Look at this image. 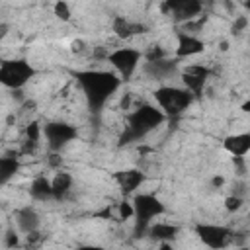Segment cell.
Masks as SVG:
<instances>
[{"instance_id": "cell-33", "label": "cell", "mask_w": 250, "mask_h": 250, "mask_svg": "<svg viewBox=\"0 0 250 250\" xmlns=\"http://www.w3.org/2000/svg\"><path fill=\"white\" fill-rule=\"evenodd\" d=\"M78 250H105V248H102V246H80Z\"/></svg>"}, {"instance_id": "cell-26", "label": "cell", "mask_w": 250, "mask_h": 250, "mask_svg": "<svg viewBox=\"0 0 250 250\" xmlns=\"http://www.w3.org/2000/svg\"><path fill=\"white\" fill-rule=\"evenodd\" d=\"M164 57H166V53H164L162 47H152V49L146 53V62H154V61H160V59H164Z\"/></svg>"}, {"instance_id": "cell-17", "label": "cell", "mask_w": 250, "mask_h": 250, "mask_svg": "<svg viewBox=\"0 0 250 250\" xmlns=\"http://www.w3.org/2000/svg\"><path fill=\"white\" fill-rule=\"evenodd\" d=\"M146 232H148L152 238H156V240L172 242V240L178 236L180 229H178L176 225H170V223H156V225H150V227L146 229Z\"/></svg>"}, {"instance_id": "cell-3", "label": "cell", "mask_w": 250, "mask_h": 250, "mask_svg": "<svg viewBox=\"0 0 250 250\" xmlns=\"http://www.w3.org/2000/svg\"><path fill=\"white\" fill-rule=\"evenodd\" d=\"M131 205H133V211H135L133 217H137V225H135V234L137 236H143L146 232V229L150 227V221L164 213V203L158 197L150 195V193H137L133 197Z\"/></svg>"}, {"instance_id": "cell-9", "label": "cell", "mask_w": 250, "mask_h": 250, "mask_svg": "<svg viewBox=\"0 0 250 250\" xmlns=\"http://www.w3.org/2000/svg\"><path fill=\"white\" fill-rule=\"evenodd\" d=\"M197 236L201 238L203 244H207L213 250H221L230 242L232 230L227 227H219V225H197L195 227Z\"/></svg>"}, {"instance_id": "cell-27", "label": "cell", "mask_w": 250, "mask_h": 250, "mask_svg": "<svg viewBox=\"0 0 250 250\" xmlns=\"http://www.w3.org/2000/svg\"><path fill=\"white\" fill-rule=\"evenodd\" d=\"M6 246L8 248H18L20 246V238H18V234L14 230H8L6 232Z\"/></svg>"}, {"instance_id": "cell-15", "label": "cell", "mask_w": 250, "mask_h": 250, "mask_svg": "<svg viewBox=\"0 0 250 250\" xmlns=\"http://www.w3.org/2000/svg\"><path fill=\"white\" fill-rule=\"evenodd\" d=\"M225 148L232 156H244L250 150V135L248 133H238V135L227 137L225 139Z\"/></svg>"}, {"instance_id": "cell-36", "label": "cell", "mask_w": 250, "mask_h": 250, "mask_svg": "<svg viewBox=\"0 0 250 250\" xmlns=\"http://www.w3.org/2000/svg\"><path fill=\"white\" fill-rule=\"evenodd\" d=\"M238 250H248V248H246V246H242V248H238Z\"/></svg>"}, {"instance_id": "cell-21", "label": "cell", "mask_w": 250, "mask_h": 250, "mask_svg": "<svg viewBox=\"0 0 250 250\" xmlns=\"http://www.w3.org/2000/svg\"><path fill=\"white\" fill-rule=\"evenodd\" d=\"M39 137H41V127L37 121H31L27 127H25V145L21 148L23 154H31L39 143Z\"/></svg>"}, {"instance_id": "cell-4", "label": "cell", "mask_w": 250, "mask_h": 250, "mask_svg": "<svg viewBox=\"0 0 250 250\" xmlns=\"http://www.w3.org/2000/svg\"><path fill=\"white\" fill-rule=\"evenodd\" d=\"M154 98H156V104L160 105V111L164 115H170V117H178L193 102V96L186 88H176V86L158 88L154 92Z\"/></svg>"}, {"instance_id": "cell-29", "label": "cell", "mask_w": 250, "mask_h": 250, "mask_svg": "<svg viewBox=\"0 0 250 250\" xmlns=\"http://www.w3.org/2000/svg\"><path fill=\"white\" fill-rule=\"evenodd\" d=\"M39 240H41V234H39L37 230H33V232H29V234H27V244H31V246H33V244H35V242H39Z\"/></svg>"}, {"instance_id": "cell-30", "label": "cell", "mask_w": 250, "mask_h": 250, "mask_svg": "<svg viewBox=\"0 0 250 250\" xmlns=\"http://www.w3.org/2000/svg\"><path fill=\"white\" fill-rule=\"evenodd\" d=\"M129 105H131V94H125V96L121 98V107H123V109H129Z\"/></svg>"}, {"instance_id": "cell-31", "label": "cell", "mask_w": 250, "mask_h": 250, "mask_svg": "<svg viewBox=\"0 0 250 250\" xmlns=\"http://www.w3.org/2000/svg\"><path fill=\"white\" fill-rule=\"evenodd\" d=\"M223 184H225V178H223V176H215V178H213V186H215V188H221Z\"/></svg>"}, {"instance_id": "cell-22", "label": "cell", "mask_w": 250, "mask_h": 250, "mask_svg": "<svg viewBox=\"0 0 250 250\" xmlns=\"http://www.w3.org/2000/svg\"><path fill=\"white\" fill-rule=\"evenodd\" d=\"M242 203H244V197L229 195V197L225 199V209H227V211H230V213H234V211H238V209L242 207Z\"/></svg>"}, {"instance_id": "cell-28", "label": "cell", "mask_w": 250, "mask_h": 250, "mask_svg": "<svg viewBox=\"0 0 250 250\" xmlns=\"http://www.w3.org/2000/svg\"><path fill=\"white\" fill-rule=\"evenodd\" d=\"M61 164H62V156H59L57 152H53V154L49 156V166L57 168V166H61Z\"/></svg>"}, {"instance_id": "cell-1", "label": "cell", "mask_w": 250, "mask_h": 250, "mask_svg": "<svg viewBox=\"0 0 250 250\" xmlns=\"http://www.w3.org/2000/svg\"><path fill=\"white\" fill-rule=\"evenodd\" d=\"M76 82L80 84L92 111H100L119 88V78L107 70H80L76 72Z\"/></svg>"}, {"instance_id": "cell-13", "label": "cell", "mask_w": 250, "mask_h": 250, "mask_svg": "<svg viewBox=\"0 0 250 250\" xmlns=\"http://www.w3.org/2000/svg\"><path fill=\"white\" fill-rule=\"evenodd\" d=\"M111 29H113V33H115L119 39H129V37H133V35H137V33L146 31V25H143V23H139V21H129V20L123 18V16H117V18H113Z\"/></svg>"}, {"instance_id": "cell-37", "label": "cell", "mask_w": 250, "mask_h": 250, "mask_svg": "<svg viewBox=\"0 0 250 250\" xmlns=\"http://www.w3.org/2000/svg\"><path fill=\"white\" fill-rule=\"evenodd\" d=\"M25 250H31V248H25Z\"/></svg>"}, {"instance_id": "cell-25", "label": "cell", "mask_w": 250, "mask_h": 250, "mask_svg": "<svg viewBox=\"0 0 250 250\" xmlns=\"http://www.w3.org/2000/svg\"><path fill=\"white\" fill-rule=\"evenodd\" d=\"M246 27H248V18L246 16H236L234 18V23H232V33L234 35H238V33H242V31H246Z\"/></svg>"}, {"instance_id": "cell-10", "label": "cell", "mask_w": 250, "mask_h": 250, "mask_svg": "<svg viewBox=\"0 0 250 250\" xmlns=\"http://www.w3.org/2000/svg\"><path fill=\"white\" fill-rule=\"evenodd\" d=\"M211 70L203 64H189L188 68H184L182 72V82L186 86V90L193 96V98H199L201 92H203V86L209 78Z\"/></svg>"}, {"instance_id": "cell-14", "label": "cell", "mask_w": 250, "mask_h": 250, "mask_svg": "<svg viewBox=\"0 0 250 250\" xmlns=\"http://www.w3.org/2000/svg\"><path fill=\"white\" fill-rule=\"evenodd\" d=\"M121 188V191L127 195V193H133L143 182H145V174L141 170H121L113 176Z\"/></svg>"}, {"instance_id": "cell-23", "label": "cell", "mask_w": 250, "mask_h": 250, "mask_svg": "<svg viewBox=\"0 0 250 250\" xmlns=\"http://www.w3.org/2000/svg\"><path fill=\"white\" fill-rule=\"evenodd\" d=\"M117 215H119V219H121V221H127V219H131V217L135 215V211H133V205H131L129 201H121V203L117 205Z\"/></svg>"}, {"instance_id": "cell-7", "label": "cell", "mask_w": 250, "mask_h": 250, "mask_svg": "<svg viewBox=\"0 0 250 250\" xmlns=\"http://www.w3.org/2000/svg\"><path fill=\"white\" fill-rule=\"evenodd\" d=\"M43 133H45V139H47L49 148L55 150V152L61 150L64 145H68L78 135L76 127L70 125V123H64V121H51V123H47L45 129H43Z\"/></svg>"}, {"instance_id": "cell-34", "label": "cell", "mask_w": 250, "mask_h": 250, "mask_svg": "<svg viewBox=\"0 0 250 250\" xmlns=\"http://www.w3.org/2000/svg\"><path fill=\"white\" fill-rule=\"evenodd\" d=\"M160 250H174V248L170 246V242H162L160 244Z\"/></svg>"}, {"instance_id": "cell-8", "label": "cell", "mask_w": 250, "mask_h": 250, "mask_svg": "<svg viewBox=\"0 0 250 250\" xmlns=\"http://www.w3.org/2000/svg\"><path fill=\"white\" fill-rule=\"evenodd\" d=\"M160 10L164 14H172L176 21L188 23V21H193V18L201 14L203 4L197 0H168L160 6Z\"/></svg>"}, {"instance_id": "cell-11", "label": "cell", "mask_w": 250, "mask_h": 250, "mask_svg": "<svg viewBox=\"0 0 250 250\" xmlns=\"http://www.w3.org/2000/svg\"><path fill=\"white\" fill-rule=\"evenodd\" d=\"M145 72H146L150 78L166 80V78H170V76H174V74L178 72V62L164 57V59H160V61L146 62V64H145Z\"/></svg>"}, {"instance_id": "cell-6", "label": "cell", "mask_w": 250, "mask_h": 250, "mask_svg": "<svg viewBox=\"0 0 250 250\" xmlns=\"http://www.w3.org/2000/svg\"><path fill=\"white\" fill-rule=\"evenodd\" d=\"M107 61L111 62V66H113L125 80H129V78L133 76V72L137 70V66H139L141 51L131 49V47H121V49H115V51L107 53Z\"/></svg>"}, {"instance_id": "cell-32", "label": "cell", "mask_w": 250, "mask_h": 250, "mask_svg": "<svg viewBox=\"0 0 250 250\" xmlns=\"http://www.w3.org/2000/svg\"><path fill=\"white\" fill-rule=\"evenodd\" d=\"M84 49V41H74L72 43V51L76 53V51H82Z\"/></svg>"}, {"instance_id": "cell-19", "label": "cell", "mask_w": 250, "mask_h": 250, "mask_svg": "<svg viewBox=\"0 0 250 250\" xmlns=\"http://www.w3.org/2000/svg\"><path fill=\"white\" fill-rule=\"evenodd\" d=\"M70 188H72V176L68 172H59L51 180V189H53V197L55 199H62L68 193Z\"/></svg>"}, {"instance_id": "cell-12", "label": "cell", "mask_w": 250, "mask_h": 250, "mask_svg": "<svg viewBox=\"0 0 250 250\" xmlns=\"http://www.w3.org/2000/svg\"><path fill=\"white\" fill-rule=\"evenodd\" d=\"M203 47H205V45H203V41H201L199 37H195V35H191V33H180V35H178L176 55H178L180 59H184V57H193V55L201 53Z\"/></svg>"}, {"instance_id": "cell-24", "label": "cell", "mask_w": 250, "mask_h": 250, "mask_svg": "<svg viewBox=\"0 0 250 250\" xmlns=\"http://www.w3.org/2000/svg\"><path fill=\"white\" fill-rule=\"evenodd\" d=\"M55 16L57 18H61V20H70V8H68V4L66 2H57L55 4Z\"/></svg>"}, {"instance_id": "cell-16", "label": "cell", "mask_w": 250, "mask_h": 250, "mask_svg": "<svg viewBox=\"0 0 250 250\" xmlns=\"http://www.w3.org/2000/svg\"><path fill=\"white\" fill-rule=\"evenodd\" d=\"M16 217H18V227H20L21 232L29 234V232L37 230V227H39V215H37V211H35L33 207H23V209H20V211L16 213Z\"/></svg>"}, {"instance_id": "cell-2", "label": "cell", "mask_w": 250, "mask_h": 250, "mask_svg": "<svg viewBox=\"0 0 250 250\" xmlns=\"http://www.w3.org/2000/svg\"><path fill=\"white\" fill-rule=\"evenodd\" d=\"M164 119H166V115L160 109H156L154 105H150V104L139 105L135 111H131L127 115V127L119 137V145H129V143L141 141L152 129L162 125Z\"/></svg>"}, {"instance_id": "cell-35", "label": "cell", "mask_w": 250, "mask_h": 250, "mask_svg": "<svg viewBox=\"0 0 250 250\" xmlns=\"http://www.w3.org/2000/svg\"><path fill=\"white\" fill-rule=\"evenodd\" d=\"M6 29H8V27H6V25H0V37H2V35H4V33H6Z\"/></svg>"}, {"instance_id": "cell-20", "label": "cell", "mask_w": 250, "mask_h": 250, "mask_svg": "<svg viewBox=\"0 0 250 250\" xmlns=\"http://www.w3.org/2000/svg\"><path fill=\"white\" fill-rule=\"evenodd\" d=\"M29 193H31V197H33V199H39V201H43V199H49V197H53L51 182H49V180H47L45 176H39V178H35V180L31 182Z\"/></svg>"}, {"instance_id": "cell-18", "label": "cell", "mask_w": 250, "mask_h": 250, "mask_svg": "<svg viewBox=\"0 0 250 250\" xmlns=\"http://www.w3.org/2000/svg\"><path fill=\"white\" fill-rule=\"evenodd\" d=\"M20 170V160H18V154H4L0 156V186L6 184L16 172Z\"/></svg>"}, {"instance_id": "cell-5", "label": "cell", "mask_w": 250, "mask_h": 250, "mask_svg": "<svg viewBox=\"0 0 250 250\" xmlns=\"http://www.w3.org/2000/svg\"><path fill=\"white\" fill-rule=\"evenodd\" d=\"M33 76H35V68L23 59L4 61L0 64V84H4L6 88L18 90L23 84H27Z\"/></svg>"}]
</instances>
